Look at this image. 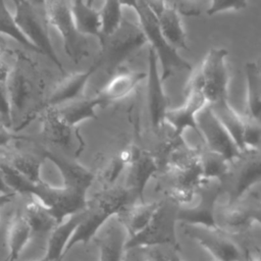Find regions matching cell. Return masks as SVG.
<instances>
[{"label":"cell","mask_w":261,"mask_h":261,"mask_svg":"<svg viewBox=\"0 0 261 261\" xmlns=\"http://www.w3.org/2000/svg\"><path fill=\"white\" fill-rule=\"evenodd\" d=\"M136 201L133 193L124 186H111L103 188L87 202L86 213L76 227L66 253L80 243H88L95 238L101 227L114 215L119 214L128 204Z\"/></svg>","instance_id":"cell-1"},{"label":"cell","mask_w":261,"mask_h":261,"mask_svg":"<svg viewBox=\"0 0 261 261\" xmlns=\"http://www.w3.org/2000/svg\"><path fill=\"white\" fill-rule=\"evenodd\" d=\"M99 43L100 66H104L112 75L125 60L147 45L148 40L139 23L122 19L117 29L109 35L102 36Z\"/></svg>","instance_id":"cell-2"},{"label":"cell","mask_w":261,"mask_h":261,"mask_svg":"<svg viewBox=\"0 0 261 261\" xmlns=\"http://www.w3.org/2000/svg\"><path fill=\"white\" fill-rule=\"evenodd\" d=\"M134 10L138 15L139 24L148 40V45L153 48L157 55L162 81L165 82L168 77L173 75L175 71L191 70L192 65L190 62L164 38L157 16L146 2L144 0H138Z\"/></svg>","instance_id":"cell-3"},{"label":"cell","mask_w":261,"mask_h":261,"mask_svg":"<svg viewBox=\"0 0 261 261\" xmlns=\"http://www.w3.org/2000/svg\"><path fill=\"white\" fill-rule=\"evenodd\" d=\"M228 51L213 47L206 53L198 69L190 80L202 90L208 104H213L228 97L229 70L226 62Z\"/></svg>","instance_id":"cell-4"},{"label":"cell","mask_w":261,"mask_h":261,"mask_svg":"<svg viewBox=\"0 0 261 261\" xmlns=\"http://www.w3.org/2000/svg\"><path fill=\"white\" fill-rule=\"evenodd\" d=\"M47 22L61 36L66 55L74 62H80L89 55L87 37L81 35L74 24L70 0H44Z\"/></svg>","instance_id":"cell-5"},{"label":"cell","mask_w":261,"mask_h":261,"mask_svg":"<svg viewBox=\"0 0 261 261\" xmlns=\"http://www.w3.org/2000/svg\"><path fill=\"white\" fill-rule=\"evenodd\" d=\"M178 206L169 199L162 200L148 226L135 237L128 238L126 249L153 246H176V222Z\"/></svg>","instance_id":"cell-6"},{"label":"cell","mask_w":261,"mask_h":261,"mask_svg":"<svg viewBox=\"0 0 261 261\" xmlns=\"http://www.w3.org/2000/svg\"><path fill=\"white\" fill-rule=\"evenodd\" d=\"M30 197H34L41 202L58 222L86 209L88 202L87 192L84 190L64 185L55 187L44 181L36 186Z\"/></svg>","instance_id":"cell-7"},{"label":"cell","mask_w":261,"mask_h":261,"mask_svg":"<svg viewBox=\"0 0 261 261\" xmlns=\"http://www.w3.org/2000/svg\"><path fill=\"white\" fill-rule=\"evenodd\" d=\"M14 18L25 38L37 49L38 53L47 56L65 74L61 61L59 60L48 31L41 19V16L29 0H23L15 5Z\"/></svg>","instance_id":"cell-8"},{"label":"cell","mask_w":261,"mask_h":261,"mask_svg":"<svg viewBox=\"0 0 261 261\" xmlns=\"http://www.w3.org/2000/svg\"><path fill=\"white\" fill-rule=\"evenodd\" d=\"M197 121L200 138H202L208 150L221 155L230 163H233L243 155V152L217 119L209 104L200 111Z\"/></svg>","instance_id":"cell-9"},{"label":"cell","mask_w":261,"mask_h":261,"mask_svg":"<svg viewBox=\"0 0 261 261\" xmlns=\"http://www.w3.org/2000/svg\"><path fill=\"white\" fill-rule=\"evenodd\" d=\"M185 102L176 108H169L165 115V122L173 129L176 139H180L187 129H193L200 137L197 117L208 102L200 87L189 80L185 91Z\"/></svg>","instance_id":"cell-10"},{"label":"cell","mask_w":261,"mask_h":261,"mask_svg":"<svg viewBox=\"0 0 261 261\" xmlns=\"http://www.w3.org/2000/svg\"><path fill=\"white\" fill-rule=\"evenodd\" d=\"M220 186L212 189V182L202 186L194 201L186 206L178 207L177 219L186 225H197L209 228H217L215 222V210L220 194Z\"/></svg>","instance_id":"cell-11"},{"label":"cell","mask_w":261,"mask_h":261,"mask_svg":"<svg viewBox=\"0 0 261 261\" xmlns=\"http://www.w3.org/2000/svg\"><path fill=\"white\" fill-rule=\"evenodd\" d=\"M163 81L159 72V61L153 48L148 46L147 71V104L150 122L155 132L165 123L168 108V98L163 88Z\"/></svg>","instance_id":"cell-12"},{"label":"cell","mask_w":261,"mask_h":261,"mask_svg":"<svg viewBox=\"0 0 261 261\" xmlns=\"http://www.w3.org/2000/svg\"><path fill=\"white\" fill-rule=\"evenodd\" d=\"M188 233L217 261H241L243 252L228 234L218 228L187 225Z\"/></svg>","instance_id":"cell-13"},{"label":"cell","mask_w":261,"mask_h":261,"mask_svg":"<svg viewBox=\"0 0 261 261\" xmlns=\"http://www.w3.org/2000/svg\"><path fill=\"white\" fill-rule=\"evenodd\" d=\"M233 163H237V168H230L227 175L231 177V204L238 203L253 187L261 182V152H245Z\"/></svg>","instance_id":"cell-14"},{"label":"cell","mask_w":261,"mask_h":261,"mask_svg":"<svg viewBox=\"0 0 261 261\" xmlns=\"http://www.w3.org/2000/svg\"><path fill=\"white\" fill-rule=\"evenodd\" d=\"M99 67L100 62L97 60V62L86 70L63 74V77H61V80L56 84L50 96L47 98L45 109L59 107L66 103L86 97L85 91L88 82Z\"/></svg>","instance_id":"cell-15"},{"label":"cell","mask_w":261,"mask_h":261,"mask_svg":"<svg viewBox=\"0 0 261 261\" xmlns=\"http://www.w3.org/2000/svg\"><path fill=\"white\" fill-rule=\"evenodd\" d=\"M128 237L117 215L112 216L96 234L99 261H122Z\"/></svg>","instance_id":"cell-16"},{"label":"cell","mask_w":261,"mask_h":261,"mask_svg":"<svg viewBox=\"0 0 261 261\" xmlns=\"http://www.w3.org/2000/svg\"><path fill=\"white\" fill-rule=\"evenodd\" d=\"M158 170L156 158L149 152L136 149L135 155L125 169V185L136 199L143 202L144 190Z\"/></svg>","instance_id":"cell-17"},{"label":"cell","mask_w":261,"mask_h":261,"mask_svg":"<svg viewBox=\"0 0 261 261\" xmlns=\"http://www.w3.org/2000/svg\"><path fill=\"white\" fill-rule=\"evenodd\" d=\"M147 77V72L133 69L117 70L96 94L101 105L105 106L127 97Z\"/></svg>","instance_id":"cell-18"},{"label":"cell","mask_w":261,"mask_h":261,"mask_svg":"<svg viewBox=\"0 0 261 261\" xmlns=\"http://www.w3.org/2000/svg\"><path fill=\"white\" fill-rule=\"evenodd\" d=\"M86 213V209L72 214L59 222L50 232L42 261H59L65 254L67 246Z\"/></svg>","instance_id":"cell-19"},{"label":"cell","mask_w":261,"mask_h":261,"mask_svg":"<svg viewBox=\"0 0 261 261\" xmlns=\"http://www.w3.org/2000/svg\"><path fill=\"white\" fill-rule=\"evenodd\" d=\"M215 222L218 229L225 233L245 232L254 222L250 206L242 207L238 203H229L228 205L216 206Z\"/></svg>","instance_id":"cell-20"},{"label":"cell","mask_w":261,"mask_h":261,"mask_svg":"<svg viewBox=\"0 0 261 261\" xmlns=\"http://www.w3.org/2000/svg\"><path fill=\"white\" fill-rule=\"evenodd\" d=\"M160 203L161 201L136 202L117 214L128 238L137 236L148 226Z\"/></svg>","instance_id":"cell-21"},{"label":"cell","mask_w":261,"mask_h":261,"mask_svg":"<svg viewBox=\"0 0 261 261\" xmlns=\"http://www.w3.org/2000/svg\"><path fill=\"white\" fill-rule=\"evenodd\" d=\"M34 231L24 213H15L7 226V257L3 261H16L30 243Z\"/></svg>","instance_id":"cell-22"},{"label":"cell","mask_w":261,"mask_h":261,"mask_svg":"<svg viewBox=\"0 0 261 261\" xmlns=\"http://www.w3.org/2000/svg\"><path fill=\"white\" fill-rule=\"evenodd\" d=\"M45 157L51 161L59 170L63 185L88 191L95 179V174L81 164L68 161L51 152H46Z\"/></svg>","instance_id":"cell-23"},{"label":"cell","mask_w":261,"mask_h":261,"mask_svg":"<svg viewBox=\"0 0 261 261\" xmlns=\"http://www.w3.org/2000/svg\"><path fill=\"white\" fill-rule=\"evenodd\" d=\"M70 8L77 32L85 36L102 38V20L100 11L88 5L85 0H71Z\"/></svg>","instance_id":"cell-24"},{"label":"cell","mask_w":261,"mask_h":261,"mask_svg":"<svg viewBox=\"0 0 261 261\" xmlns=\"http://www.w3.org/2000/svg\"><path fill=\"white\" fill-rule=\"evenodd\" d=\"M42 134L50 143L68 148L71 145L72 128L58 114L56 108H46L42 114Z\"/></svg>","instance_id":"cell-25"},{"label":"cell","mask_w":261,"mask_h":261,"mask_svg":"<svg viewBox=\"0 0 261 261\" xmlns=\"http://www.w3.org/2000/svg\"><path fill=\"white\" fill-rule=\"evenodd\" d=\"M158 22L166 41L175 49H187V33L180 15L174 6L167 5L157 14Z\"/></svg>","instance_id":"cell-26"},{"label":"cell","mask_w":261,"mask_h":261,"mask_svg":"<svg viewBox=\"0 0 261 261\" xmlns=\"http://www.w3.org/2000/svg\"><path fill=\"white\" fill-rule=\"evenodd\" d=\"M101 102L95 97H84L79 100L66 103L56 108L60 117L71 127H75L77 124L85 120L96 119V109L101 107Z\"/></svg>","instance_id":"cell-27"},{"label":"cell","mask_w":261,"mask_h":261,"mask_svg":"<svg viewBox=\"0 0 261 261\" xmlns=\"http://www.w3.org/2000/svg\"><path fill=\"white\" fill-rule=\"evenodd\" d=\"M213 113L217 117V119L221 122V124L226 128L237 146L244 153V130L246 120L243 116H241L237 110L232 108L229 104L228 99L221 100L219 102L209 104Z\"/></svg>","instance_id":"cell-28"},{"label":"cell","mask_w":261,"mask_h":261,"mask_svg":"<svg viewBox=\"0 0 261 261\" xmlns=\"http://www.w3.org/2000/svg\"><path fill=\"white\" fill-rule=\"evenodd\" d=\"M246 118L261 122V74L255 62L245 64Z\"/></svg>","instance_id":"cell-29"},{"label":"cell","mask_w":261,"mask_h":261,"mask_svg":"<svg viewBox=\"0 0 261 261\" xmlns=\"http://www.w3.org/2000/svg\"><path fill=\"white\" fill-rule=\"evenodd\" d=\"M200 161L206 184L213 181L220 182L229 174L231 163L221 155L207 148L200 151Z\"/></svg>","instance_id":"cell-30"},{"label":"cell","mask_w":261,"mask_h":261,"mask_svg":"<svg viewBox=\"0 0 261 261\" xmlns=\"http://www.w3.org/2000/svg\"><path fill=\"white\" fill-rule=\"evenodd\" d=\"M23 213L31 224L34 233L51 232L59 223L53 214L34 197H31L30 202L27 203Z\"/></svg>","instance_id":"cell-31"},{"label":"cell","mask_w":261,"mask_h":261,"mask_svg":"<svg viewBox=\"0 0 261 261\" xmlns=\"http://www.w3.org/2000/svg\"><path fill=\"white\" fill-rule=\"evenodd\" d=\"M0 34L13 39L23 47L38 53L37 49L30 43V41L20 31L14 18V14H12V12H10L6 6L5 0H0Z\"/></svg>","instance_id":"cell-32"},{"label":"cell","mask_w":261,"mask_h":261,"mask_svg":"<svg viewBox=\"0 0 261 261\" xmlns=\"http://www.w3.org/2000/svg\"><path fill=\"white\" fill-rule=\"evenodd\" d=\"M0 170L5 184L13 193L32 196L38 184H34L24 177L8 161H0Z\"/></svg>","instance_id":"cell-33"},{"label":"cell","mask_w":261,"mask_h":261,"mask_svg":"<svg viewBox=\"0 0 261 261\" xmlns=\"http://www.w3.org/2000/svg\"><path fill=\"white\" fill-rule=\"evenodd\" d=\"M8 162L32 182L40 184L43 181L41 178L42 163L37 158L27 154H15L9 159Z\"/></svg>","instance_id":"cell-34"},{"label":"cell","mask_w":261,"mask_h":261,"mask_svg":"<svg viewBox=\"0 0 261 261\" xmlns=\"http://www.w3.org/2000/svg\"><path fill=\"white\" fill-rule=\"evenodd\" d=\"M120 0H104L100 10L102 20V36L111 34L122 21Z\"/></svg>","instance_id":"cell-35"},{"label":"cell","mask_w":261,"mask_h":261,"mask_svg":"<svg viewBox=\"0 0 261 261\" xmlns=\"http://www.w3.org/2000/svg\"><path fill=\"white\" fill-rule=\"evenodd\" d=\"M6 84L11 97L12 105L20 107L28 95L27 84L24 82L23 76L20 74V72L16 70H11L6 81Z\"/></svg>","instance_id":"cell-36"},{"label":"cell","mask_w":261,"mask_h":261,"mask_svg":"<svg viewBox=\"0 0 261 261\" xmlns=\"http://www.w3.org/2000/svg\"><path fill=\"white\" fill-rule=\"evenodd\" d=\"M245 130H244V150L248 151H260L261 149V122L245 118Z\"/></svg>","instance_id":"cell-37"},{"label":"cell","mask_w":261,"mask_h":261,"mask_svg":"<svg viewBox=\"0 0 261 261\" xmlns=\"http://www.w3.org/2000/svg\"><path fill=\"white\" fill-rule=\"evenodd\" d=\"M248 0H210L206 13L210 16L220 12L234 10L239 11L247 7Z\"/></svg>","instance_id":"cell-38"},{"label":"cell","mask_w":261,"mask_h":261,"mask_svg":"<svg viewBox=\"0 0 261 261\" xmlns=\"http://www.w3.org/2000/svg\"><path fill=\"white\" fill-rule=\"evenodd\" d=\"M12 109L13 105L7 84L0 80V117L7 126L11 125Z\"/></svg>","instance_id":"cell-39"},{"label":"cell","mask_w":261,"mask_h":261,"mask_svg":"<svg viewBox=\"0 0 261 261\" xmlns=\"http://www.w3.org/2000/svg\"><path fill=\"white\" fill-rule=\"evenodd\" d=\"M147 258L143 248H133L125 250L122 261H146Z\"/></svg>","instance_id":"cell-40"},{"label":"cell","mask_w":261,"mask_h":261,"mask_svg":"<svg viewBox=\"0 0 261 261\" xmlns=\"http://www.w3.org/2000/svg\"><path fill=\"white\" fill-rule=\"evenodd\" d=\"M17 137L6 124H0V147H7L11 142L16 140Z\"/></svg>","instance_id":"cell-41"},{"label":"cell","mask_w":261,"mask_h":261,"mask_svg":"<svg viewBox=\"0 0 261 261\" xmlns=\"http://www.w3.org/2000/svg\"><path fill=\"white\" fill-rule=\"evenodd\" d=\"M16 196L15 193H9V194H0V207L10 203L14 197Z\"/></svg>","instance_id":"cell-42"},{"label":"cell","mask_w":261,"mask_h":261,"mask_svg":"<svg viewBox=\"0 0 261 261\" xmlns=\"http://www.w3.org/2000/svg\"><path fill=\"white\" fill-rule=\"evenodd\" d=\"M9 193H13V192L5 184L3 175H2V172L0 170V194H9Z\"/></svg>","instance_id":"cell-43"},{"label":"cell","mask_w":261,"mask_h":261,"mask_svg":"<svg viewBox=\"0 0 261 261\" xmlns=\"http://www.w3.org/2000/svg\"><path fill=\"white\" fill-rule=\"evenodd\" d=\"M120 3H121L122 7L126 6V7L134 9L138 3V0H120Z\"/></svg>","instance_id":"cell-44"},{"label":"cell","mask_w":261,"mask_h":261,"mask_svg":"<svg viewBox=\"0 0 261 261\" xmlns=\"http://www.w3.org/2000/svg\"><path fill=\"white\" fill-rule=\"evenodd\" d=\"M255 64H256V66H257V69H258L259 73L261 74V54L259 55V57H258L257 61L255 62Z\"/></svg>","instance_id":"cell-45"},{"label":"cell","mask_w":261,"mask_h":261,"mask_svg":"<svg viewBox=\"0 0 261 261\" xmlns=\"http://www.w3.org/2000/svg\"><path fill=\"white\" fill-rule=\"evenodd\" d=\"M245 261H261V258L255 257V256H251V257L247 258Z\"/></svg>","instance_id":"cell-46"},{"label":"cell","mask_w":261,"mask_h":261,"mask_svg":"<svg viewBox=\"0 0 261 261\" xmlns=\"http://www.w3.org/2000/svg\"><path fill=\"white\" fill-rule=\"evenodd\" d=\"M166 261H182L180 258H178L177 256H172V257H169Z\"/></svg>","instance_id":"cell-47"},{"label":"cell","mask_w":261,"mask_h":261,"mask_svg":"<svg viewBox=\"0 0 261 261\" xmlns=\"http://www.w3.org/2000/svg\"><path fill=\"white\" fill-rule=\"evenodd\" d=\"M86 1V3L88 4V5H91V6H94V2L96 1V0H85Z\"/></svg>","instance_id":"cell-48"},{"label":"cell","mask_w":261,"mask_h":261,"mask_svg":"<svg viewBox=\"0 0 261 261\" xmlns=\"http://www.w3.org/2000/svg\"><path fill=\"white\" fill-rule=\"evenodd\" d=\"M11 1H12V2H13V4H14V6H15V5H17V4H19V3H20V2H22V1H23V0H11Z\"/></svg>","instance_id":"cell-49"},{"label":"cell","mask_w":261,"mask_h":261,"mask_svg":"<svg viewBox=\"0 0 261 261\" xmlns=\"http://www.w3.org/2000/svg\"><path fill=\"white\" fill-rule=\"evenodd\" d=\"M213 261H217V260H213Z\"/></svg>","instance_id":"cell-50"}]
</instances>
